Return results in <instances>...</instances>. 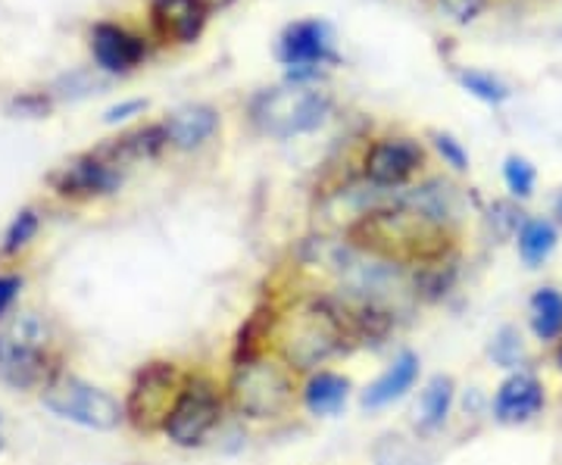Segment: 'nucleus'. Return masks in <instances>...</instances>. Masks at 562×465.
I'll return each instance as SVG.
<instances>
[{"instance_id": "obj_1", "label": "nucleus", "mask_w": 562, "mask_h": 465, "mask_svg": "<svg viewBox=\"0 0 562 465\" xmlns=\"http://www.w3.org/2000/svg\"><path fill=\"white\" fill-rule=\"evenodd\" d=\"M350 241L362 253L394 265L441 263L450 250V235L443 223L409 203L362 213L350 225Z\"/></svg>"}, {"instance_id": "obj_2", "label": "nucleus", "mask_w": 562, "mask_h": 465, "mask_svg": "<svg viewBox=\"0 0 562 465\" xmlns=\"http://www.w3.org/2000/svg\"><path fill=\"white\" fill-rule=\"evenodd\" d=\"M357 338L347 306L338 300H306L279 325V350L291 368H316L338 356L347 341Z\"/></svg>"}, {"instance_id": "obj_3", "label": "nucleus", "mask_w": 562, "mask_h": 465, "mask_svg": "<svg viewBox=\"0 0 562 465\" xmlns=\"http://www.w3.org/2000/svg\"><path fill=\"white\" fill-rule=\"evenodd\" d=\"M331 113V98L310 81H288L279 88L260 91L250 103V122L269 138H294L319 128Z\"/></svg>"}, {"instance_id": "obj_4", "label": "nucleus", "mask_w": 562, "mask_h": 465, "mask_svg": "<svg viewBox=\"0 0 562 465\" xmlns=\"http://www.w3.org/2000/svg\"><path fill=\"white\" fill-rule=\"evenodd\" d=\"M50 331L35 313H16L0 322V378L16 390L44 387L50 375Z\"/></svg>"}, {"instance_id": "obj_5", "label": "nucleus", "mask_w": 562, "mask_h": 465, "mask_svg": "<svg viewBox=\"0 0 562 465\" xmlns=\"http://www.w3.org/2000/svg\"><path fill=\"white\" fill-rule=\"evenodd\" d=\"M294 375L291 365H281L276 360H247L235 365L232 382H228V400L247 419H281L294 406Z\"/></svg>"}, {"instance_id": "obj_6", "label": "nucleus", "mask_w": 562, "mask_h": 465, "mask_svg": "<svg viewBox=\"0 0 562 465\" xmlns=\"http://www.w3.org/2000/svg\"><path fill=\"white\" fill-rule=\"evenodd\" d=\"M41 406L63 422L88 431H116L125 422V406H120L113 394L76 375H54L41 387Z\"/></svg>"}, {"instance_id": "obj_7", "label": "nucleus", "mask_w": 562, "mask_h": 465, "mask_svg": "<svg viewBox=\"0 0 562 465\" xmlns=\"http://www.w3.org/2000/svg\"><path fill=\"white\" fill-rule=\"evenodd\" d=\"M220 390H216V385L210 378L194 375V378H188L181 385L179 397H176V404H172L169 416H166L162 431H166V438L176 446L191 450V446H201L213 434V428L220 426Z\"/></svg>"}, {"instance_id": "obj_8", "label": "nucleus", "mask_w": 562, "mask_h": 465, "mask_svg": "<svg viewBox=\"0 0 562 465\" xmlns=\"http://www.w3.org/2000/svg\"><path fill=\"white\" fill-rule=\"evenodd\" d=\"M179 368L172 363H147L140 365L128 400H125V419L140 431H154L166 426V416L176 404L181 390Z\"/></svg>"}, {"instance_id": "obj_9", "label": "nucleus", "mask_w": 562, "mask_h": 465, "mask_svg": "<svg viewBox=\"0 0 562 465\" xmlns=\"http://www.w3.org/2000/svg\"><path fill=\"white\" fill-rule=\"evenodd\" d=\"M279 60L291 69V81H310L319 66L338 63L331 25L322 20L291 22L279 38Z\"/></svg>"}, {"instance_id": "obj_10", "label": "nucleus", "mask_w": 562, "mask_h": 465, "mask_svg": "<svg viewBox=\"0 0 562 465\" xmlns=\"http://www.w3.org/2000/svg\"><path fill=\"white\" fill-rule=\"evenodd\" d=\"M50 184L60 197H69V201H91V197H103V194H113L122 184V169H116L113 162H106L94 150V154H85V157H76L66 166H60L54 175H50Z\"/></svg>"}, {"instance_id": "obj_11", "label": "nucleus", "mask_w": 562, "mask_h": 465, "mask_svg": "<svg viewBox=\"0 0 562 465\" xmlns=\"http://www.w3.org/2000/svg\"><path fill=\"white\" fill-rule=\"evenodd\" d=\"M422 160H425V154L413 138H384L369 147V154L362 160V172L379 188H397L419 169Z\"/></svg>"}, {"instance_id": "obj_12", "label": "nucleus", "mask_w": 562, "mask_h": 465, "mask_svg": "<svg viewBox=\"0 0 562 465\" xmlns=\"http://www.w3.org/2000/svg\"><path fill=\"white\" fill-rule=\"evenodd\" d=\"M206 16H210L206 0H154L150 7L157 35L172 44H191L201 38Z\"/></svg>"}, {"instance_id": "obj_13", "label": "nucleus", "mask_w": 562, "mask_h": 465, "mask_svg": "<svg viewBox=\"0 0 562 465\" xmlns=\"http://www.w3.org/2000/svg\"><path fill=\"white\" fill-rule=\"evenodd\" d=\"M91 50H94L98 66L106 69V72H132L144 60V54H147V47H144V41L138 35L125 32L120 25H110V22L94 25Z\"/></svg>"}, {"instance_id": "obj_14", "label": "nucleus", "mask_w": 562, "mask_h": 465, "mask_svg": "<svg viewBox=\"0 0 562 465\" xmlns=\"http://www.w3.org/2000/svg\"><path fill=\"white\" fill-rule=\"evenodd\" d=\"M543 409V387L535 375L516 372L509 375L494 397V416L503 426H519L528 422L531 416H538Z\"/></svg>"}, {"instance_id": "obj_15", "label": "nucleus", "mask_w": 562, "mask_h": 465, "mask_svg": "<svg viewBox=\"0 0 562 465\" xmlns=\"http://www.w3.org/2000/svg\"><path fill=\"white\" fill-rule=\"evenodd\" d=\"M162 128H166V138H169L172 147L194 150V147H201V144H206L216 135L220 113L213 106H206V103H191V106L176 110L169 120L162 122Z\"/></svg>"}, {"instance_id": "obj_16", "label": "nucleus", "mask_w": 562, "mask_h": 465, "mask_svg": "<svg viewBox=\"0 0 562 465\" xmlns=\"http://www.w3.org/2000/svg\"><path fill=\"white\" fill-rule=\"evenodd\" d=\"M419 382V356L413 350H403L394 363L384 368L382 375L366 387L362 394V406L366 409H382L391 406L394 400L406 397V390H413V385Z\"/></svg>"}, {"instance_id": "obj_17", "label": "nucleus", "mask_w": 562, "mask_h": 465, "mask_svg": "<svg viewBox=\"0 0 562 465\" xmlns=\"http://www.w3.org/2000/svg\"><path fill=\"white\" fill-rule=\"evenodd\" d=\"M166 144H169L166 128H162V125H147V128L128 132V135H120V138H113L110 144H103L98 154H101L103 160L113 162V166L120 169V166H132V162L157 157Z\"/></svg>"}, {"instance_id": "obj_18", "label": "nucleus", "mask_w": 562, "mask_h": 465, "mask_svg": "<svg viewBox=\"0 0 562 465\" xmlns=\"http://www.w3.org/2000/svg\"><path fill=\"white\" fill-rule=\"evenodd\" d=\"M350 397V382L338 372H316L303 387V406L313 416H338Z\"/></svg>"}, {"instance_id": "obj_19", "label": "nucleus", "mask_w": 562, "mask_h": 465, "mask_svg": "<svg viewBox=\"0 0 562 465\" xmlns=\"http://www.w3.org/2000/svg\"><path fill=\"white\" fill-rule=\"evenodd\" d=\"M453 394L457 385L450 375H435L419 397V428L422 431H438L450 416V406H453Z\"/></svg>"}, {"instance_id": "obj_20", "label": "nucleus", "mask_w": 562, "mask_h": 465, "mask_svg": "<svg viewBox=\"0 0 562 465\" xmlns=\"http://www.w3.org/2000/svg\"><path fill=\"white\" fill-rule=\"evenodd\" d=\"M557 241H560V235L547 219H525L519 228V253L531 269L541 265L557 250Z\"/></svg>"}, {"instance_id": "obj_21", "label": "nucleus", "mask_w": 562, "mask_h": 465, "mask_svg": "<svg viewBox=\"0 0 562 465\" xmlns=\"http://www.w3.org/2000/svg\"><path fill=\"white\" fill-rule=\"evenodd\" d=\"M531 331L541 341H553L562 334V294L553 287H541L531 297Z\"/></svg>"}, {"instance_id": "obj_22", "label": "nucleus", "mask_w": 562, "mask_h": 465, "mask_svg": "<svg viewBox=\"0 0 562 465\" xmlns=\"http://www.w3.org/2000/svg\"><path fill=\"white\" fill-rule=\"evenodd\" d=\"M372 460H375V465H431L419 446L406 441L403 434L379 438L375 446H372Z\"/></svg>"}, {"instance_id": "obj_23", "label": "nucleus", "mask_w": 562, "mask_h": 465, "mask_svg": "<svg viewBox=\"0 0 562 465\" xmlns=\"http://www.w3.org/2000/svg\"><path fill=\"white\" fill-rule=\"evenodd\" d=\"M457 81L469 94H475L484 103H503L509 101V94H513L506 81L491 76V72H482V69H462V72H457Z\"/></svg>"}, {"instance_id": "obj_24", "label": "nucleus", "mask_w": 562, "mask_h": 465, "mask_svg": "<svg viewBox=\"0 0 562 465\" xmlns=\"http://www.w3.org/2000/svg\"><path fill=\"white\" fill-rule=\"evenodd\" d=\"M38 213L35 209H22V213H16V219L10 223V228H7V235H3V253L7 257H13V253H20L22 247H29V241L38 235Z\"/></svg>"}, {"instance_id": "obj_25", "label": "nucleus", "mask_w": 562, "mask_h": 465, "mask_svg": "<svg viewBox=\"0 0 562 465\" xmlns=\"http://www.w3.org/2000/svg\"><path fill=\"white\" fill-rule=\"evenodd\" d=\"M503 179H506V188L513 191V197H531V191H535V179H538V172H535V166L525 160V157H506L503 162Z\"/></svg>"}, {"instance_id": "obj_26", "label": "nucleus", "mask_w": 562, "mask_h": 465, "mask_svg": "<svg viewBox=\"0 0 562 465\" xmlns=\"http://www.w3.org/2000/svg\"><path fill=\"white\" fill-rule=\"evenodd\" d=\"M491 356H494V363H501L503 368H513V365L519 363V356H522V341H519L516 328H503L501 334H497V341H494V347H491Z\"/></svg>"}, {"instance_id": "obj_27", "label": "nucleus", "mask_w": 562, "mask_h": 465, "mask_svg": "<svg viewBox=\"0 0 562 465\" xmlns=\"http://www.w3.org/2000/svg\"><path fill=\"white\" fill-rule=\"evenodd\" d=\"M435 147H438V154H441L443 160L450 162L457 172H465L469 169V154L462 150V144L457 138H450V135H435Z\"/></svg>"}, {"instance_id": "obj_28", "label": "nucleus", "mask_w": 562, "mask_h": 465, "mask_svg": "<svg viewBox=\"0 0 562 465\" xmlns=\"http://www.w3.org/2000/svg\"><path fill=\"white\" fill-rule=\"evenodd\" d=\"M438 3H441V10L450 20L462 22V25L475 20L484 10V0H438Z\"/></svg>"}, {"instance_id": "obj_29", "label": "nucleus", "mask_w": 562, "mask_h": 465, "mask_svg": "<svg viewBox=\"0 0 562 465\" xmlns=\"http://www.w3.org/2000/svg\"><path fill=\"white\" fill-rule=\"evenodd\" d=\"M20 291H22L20 275H0V322H3V316L10 313V306L16 304Z\"/></svg>"}, {"instance_id": "obj_30", "label": "nucleus", "mask_w": 562, "mask_h": 465, "mask_svg": "<svg viewBox=\"0 0 562 465\" xmlns=\"http://www.w3.org/2000/svg\"><path fill=\"white\" fill-rule=\"evenodd\" d=\"M144 110V101H128V103H120V106H113V110H106V122H120V120H128L132 113H140Z\"/></svg>"}, {"instance_id": "obj_31", "label": "nucleus", "mask_w": 562, "mask_h": 465, "mask_svg": "<svg viewBox=\"0 0 562 465\" xmlns=\"http://www.w3.org/2000/svg\"><path fill=\"white\" fill-rule=\"evenodd\" d=\"M228 3H232V0H206V7H210V10H216V7H228Z\"/></svg>"}, {"instance_id": "obj_32", "label": "nucleus", "mask_w": 562, "mask_h": 465, "mask_svg": "<svg viewBox=\"0 0 562 465\" xmlns=\"http://www.w3.org/2000/svg\"><path fill=\"white\" fill-rule=\"evenodd\" d=\"M557 213H560V219H562V197H560V203H557Z\"/></svg>"}, {"instance_id": "obj_33", "label": "nucleus", "mask_w": 562, "mask_h": 465, "mask_svg": "<svg viewBox=\"0 0 562 465\" xmlns=\"http://www.w3.org/2000/svg\"><path fill=\"white\" fill-rule=\"evenodd\" d=\"M557 360H560V365H562V344H560V353H557Z\"/></svg>"}]
</instances>
